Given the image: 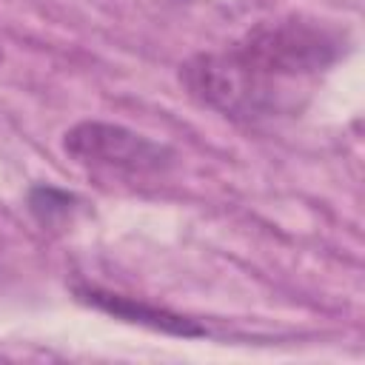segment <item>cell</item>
<instances>
[{"mask_svg": "<svg viewBox=\"0 0 365 365\" xmlns=\"http://www.w3.org/2000/svg\"><path fill=\"white\" fill-rule=\"evenodd\" d=\"M228 51L279 114L291 117L305 106L311 83L342 57V34L322 20L285 14L257 23Z\"/></svg>", "mask_w": 365, "mask_h": 365, "instance_id": "obj_1", "label": "cell"}, {"mask_svg": "<svg viewBox=\"0 0 365 365\" xmlns=\"http://www.w3.org/2000/svg\"><path fill=\"white\" fill-rule=\"evenodd\" d=\"M63 151L86 168L148 177L163 174L174 165V151L128 125L106 120H80L63 134Z\"/></svg>", "mask_w": 365, "mask_h": 365, "instance_id": "obj_2", "label": "cell"}, {"mask_svg": "<svg viewBox=\"0 0 365 365\" xmlns=\"http://www.w3.org/2000/svg\"><path fill=\"white\" fill-rule=\"evenodd\" d=\"M74 297L83 305L94 308V311H103L114 319L143 325V328H151V331H160V334L185 336V339L208 336V325H202L191 317H182L177 311H168V308H160L154 302L125 297V294H117V291H108V288H100V285H74Z\"/></svg>", "mask_w": 365, "mask_h": 365, "instance_id": "obj_3", "label": "cell"}, {"mask_svg": "<svg viewBox=\"0 0 365 365\" xmlns=\"http://www.w3.org/2000/svg\"><path fill=\"white\" fill-rule=\"evenodd\" d=\"M77 197L63 191V188H54V185H34L29 191V211L43 222V225H51L57 220H66L74 208Z\"/></svg>", "mask_w": 365, "mask_h": 365, "instance_id": "obj_4", "label": "cell"}]
</instances>
